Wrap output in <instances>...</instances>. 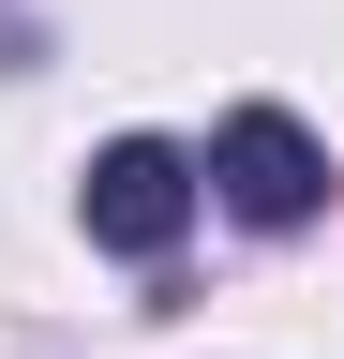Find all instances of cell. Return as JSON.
I'll return each mask as SVG.
<instances>
[{
    "label": "cell",
    "instance_id": "cell-1",
    "mask_svg": "<svg viewBox=\"0 0 344 359\" xmlns=\"http://www.w3.org/2000/svg\"><path fill=\"white\" fill-rule=\"evenodd\" d=\"M209 195H225L240 224H315V195H329V150H315L284 105H240L225 135H209Z\"/></svg>",
    "mask_w": 344,
    "mask_h": 359
},
{
    "label": "cell",
    "instance_id": "cell-2",
    "mask_svg": "<svg viewBox=\"0 0 344 359\" xmlns=\"http://www.w3.org/2000/svg\"><path fill=\"white\" fill-rule=\"evenodd\" d=\"M90 240L105 255H165L195 224V150H165V135H120V150H90Z\"/></svg>",
    "mask_w": 344,
    "mask_h": 359
}]
</instances>
